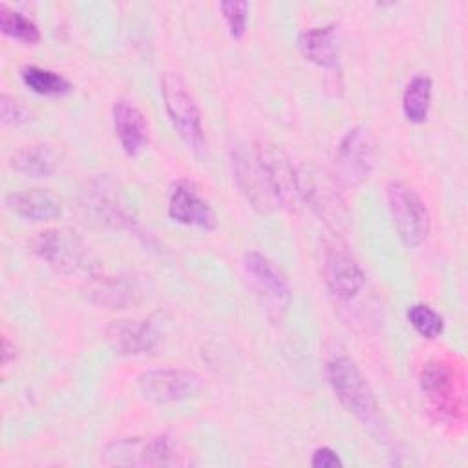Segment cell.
Instances as JSON below:
<instances>
[{
	"instance_id": "6da1fadb",
	"label": "cell",
	"mask_w": 468,
	"mask_h": 468,
	"mask_svg": "<svg viewBox=\"0 0 468 468\" xmlns=\"http://www.w3.org/2000/svg\"><path fill=\"white\" fill-rule=\"evenodd\" d=\"M232 172L247 201L260 212L294 210L302 201L298 170L276 144L254 143L249 148H236Z\"/></svg>"
},
{
	"instance_id": "7a4b0ae2",
	"label": "cell",
	"mask_w": 468,
	"mask_h": 468,
	"mask_svg": "<svg viewBox=\"0 0 468 468\" xmlns=\"http://www.w3.org/2000/svg\"><path fill=\"white\" fill-rule=\"evenodd\" d=\"M29 250L66 276L93 280L101 272L99 260L82 236L71 227H51L37 232V236L29 239Z\"/></svg>"
},
{
	"instance_id": "3957f363",
	"label": "cell",
	"mask_w": 468,
	"mask_h": 468,
	"mask_svg": "<svg viewBox=\"0 0 468 468\" xmlns=\"http://www.w3.org/2000/svg\"><path fill=\"white\" fill-rule=\"evenodd\" d=\"M327 382L338 402L364 426H380V406L356 362L349 356H335L325 366Z\"/></svg>"
},
{
	"instance_id": "277c9868",
	"label": "cell",
	"mask_w": 468,
	"mask_h": 468,
	"mask_svg": "<svg viewBox=\"0 0 468 468\" xmlns=\"http://www.w3.org/2000/svg\"><path fill=\"white\" fill-rule=\"evenodd\" d=\"M161 95L168 119L183 143L194 155L203 157L207 154V137L201 110L185 80L177 73H165L161 79Z\"/></svg>"
},
{
	"instance_id": "5b68a950",
	"label": "cell",
	"mask_w": 468,
	"mask_h": 468,
	"mask_svg": "<svg viewBox=\"0 0 468 468\" xmlns=\"http://www.w3.org/2000/svg\"><path fill=\"white\" fill-rule=\"evenodd\" d=\"M386 199L402 243L410 249L422 245L428 239L431 219L426 203L415 188L404 181H389L386 186Z\"/></svg>"
},
{
	"instance_id": "8992f818",
	"label": "cell",
	"mask_w": 468,
	"mask_h": 468,
	"mask_svg": "<svg viewBox=\"0 0 468 468\" xmlns=\"http://www.w3.org/2000/svg\"><path fill=\"white\" fill-rule=\"evenodd\" d=\"M420 388L439 419L461 422L464 419L463 377L446 360H431L420 373Z\"/></svg>"
},
{
	"instance_id": "52a82bcc",
	"label": "cell",
	"mask_w": 468,
	"mask_h": 468,
	"mask_svg": "<svg viewBox=\"0 0 468 468\" xmlns=\"http://www.w3.org/2000/svg\"><path fill=\"white\" fill-rule=\"evenodd\" d=\"M179 455L168 435L126 437L102 450V463L110 466H170L179 463Z\"/></svg>"
},
{
	"instance_id": "ba28073f",
	"label": "cell",
	"mask_w": 468,
	"mask_h": 468,
	"mask_svg": "<svg viewBox=\"0 0 468 468\" xmlns=\"http://www.w3.org/2000/svg\"><path fill=\"white\" fill-rule=\"evenodd\" d=\"M205 382L196 371L183 367L148 369L137 377L139 393L154 404H172L194 399L201 393Z\"/></svg>"
},
{
	"instance_id": "9c48e42d",
	"label": "cell",
	"mask_w": 468,
	"mask_h": 468,
	"mask_svg": "<svg viewBox=\"0 0 468 468\" xmlns=\"http://www.w3.org/2000/svg\"><path fill=\"white\" fill-rule=\"evenodd\" d=\"M375 159L377 148L369 130L353 126L340 139L335 157V177L344 186H358L369 177Z\"/></svg>"
},
{
	"instance_id": "30bf717a",
	"label": "cell",
	"mask_w": 468,
	"mask_h": 468,
	"mask_svg": "<svg viewBox=\"0 0 468 468\" xmlns=\"http://www.w3.org/2000/svg\"><path fill=\"white\" fill-rule=\"evenodd\" d=\"M322 274L327 289L338 300H353L366 285V272L347 247L338 241H327L322 256Z\"/></svg>"
},
{
	"instance_id": "8fae6325",
	"label": "cell",
	"mask_w": 468,
	"mask_h": 468,
	"mask_svg": "<svg viewBox=\"0 0 468 468\" xmlns=\"http://www.w3.org/2000/svg\"><path fill=\"white\" fill-rule=\"evenodd\" d=\"M243 269L265 309L280 316L291 303V287L282 271L258 250L245 252Z\"/></svg>"
},
{
	"instance_id": "7c38bea8",
	"label": "cell",
	"mask_w": 468,
	"mask_h": 468,
	"mask_svg": "<svg viewBox=\"0 0 468 468\" xmlns=\"http://www.w3.org/2000/svg\"><path fill=\"white\" fill-rule=\"evenodd\" d=\"M298 188L300 199H303L320 218H324L325 223L335 227L346 223L347 212L329 176L314 166H302L298 170Z\"/></svg>"
},
{
	"instance_id": "4fadbf2b",
	"label": "cell",
	"mask_w": 468,
	"mask_h": 468,
	"mask_svg": "<svg viewBox=\"0 0 468 468\" xmlns=\"http://www.w3.org/2000/svg\"><path fill=\"white\" fill-rule=\"evenodd\" d=\"M168 216L188 227L214 230L218 227V214L201 190L188 179H179L168 196Z\"/></svg>"
},
{
	"instance_id": "5bb4252c",
	"label": "cell",
	"mask_w": 468,
	"mask_h": 468,
	"mask_svg": "<svg viewBox=\"0 0 468 468\" xmlns=\"http://www.w3.org/2000/svg\"><path fill=\"white\" fill-rule=\"evenodd\" d=\"M112 121L124 154L137 157L150 143V126L141 108L128 99H117L112 106Z\"/></svg>"
},
{
	"instance_id": "9a60e30c",
	"label": "cell",
	"mask_w": 468,
	"mask_h": 468,
	"mask_svg": "<svg viewBox=\"0 0 468 468\" xmlns=\"http://www.w3.org/2000/svg\"><path fill=\"white\" fill-rule=\"evenodd\" d=\"M159 329L152 318L113 320L108 327V340L121 355L150 353L159 342Z\"/></svg>"
},
{
	"instance_id": "2e32d148",
	"label": "cell",
	"mask_w": 468,
	"mask_h": 468,
	"mask_svg": "<svg viewBox=\"0 0 468 468\" xmlns=\"http://www.w3.org/2000/svg\"><path fill=\"white\" fill-rule=\"evenodd\" d=\"M88 294L93 303L106 309H128L143 300L144 291L135 278L99 274L91 280Z\"/></svg>"
},
{
	"instance_id": "e0dca14e",
	"label": "cell",
	"mask_w": 468,
	"mask_h": 468,
	"mask_svg": "<svg viewBox=\"0 0 468 468\" xmlns=\"http://www.w3.org/2000/svg\"><path fill=\"white\" fill-rule=\"evenodd\" d=\"M5 207L16 216L31 221H51L62 214L60 199L44 188H27L9 192Z\"/></svg>"
},
{
	"instance_id": "ac0fdd59",
	"label": "cell",
	"mask_w": 468,
	"mask_h": 468,
	"mask_svg": "<svg viewBox=\"0 0 468 468\" xmlns=\"http://www.w3.org/2000/svg\"><path fill=\"white\" fill-rule=\"evenodd\" d=\"M296 46L309 62L322 68H335L338 62L336 24H325L300 31Z\"/></svg>"
},
{
	"instance_id": "d6986e66",
	"label": "cell",
	"mask_w": 468,
	"mask_h": 468,
	"mask_svg": "<svg viewBox=\"0 0 468 468\" xmlns=\"http://www.w3.org/2000/svg\"><path fill=\"white\" fill-rule=\"evenodd\" d=\"M58 165L55 150L48 144H31L18 148L9 157V166L27 177H49Z\"/></svg>"
},
{
	"instance_id": "ffe728a7",
	"label": "cell",
	"mask_w": 468,
	"mask_h": 468,
	"mask_svg": "<svg viewBox=\"0 0 468 468\" xmlns=\"http://www.w3.org/2000/svg\"><path fill=\"white\" fill-rule=\"evenodd\" d=\"M431 104V79L428 75H415L402 93V113L413 122L420 124L426 121Z\"/></svg>"
},
{
	"instance_id": "44dd1931",
	"label": "cell",
	"mask_w": 468,
	"mask_h": 468,
	"mask_svg": "<svg viewBox=\"0 0 468 468\" xmlns=\"http://www.w3.org/2000/svg\"><path fill=\"white\" fill-rule=\"evenodd\" d=\"M20 79L26 88L38 95L46 97H58L71 91V84L68 79H64L60 73L35 66L26 64L20 68Z\"/></svg>"
},
{
	"instance_id": "7402d4cb",
	"label": "cell",
	"mask_w": 468,
	"mask_h": 468,
	"mask_svg": "<svg viewBox=\"0 0 468 468\" xmlns=\"http://www.w3.org/2000/svg\"><path fill=\"white\" fill-rule=\"evenodd\" d=\"M0 29L4 35L24 44H37L40 40L37 24L20 11L9 9L5 4L0 5Z\"/></svg>"
},
{
	"instance_id": "603a6c76",
	"label": "cell",
	"mask_w": 468,
	"mask_h": 468,
	"mask_svg": "<svg viewBox=\"0 0 468 468\" xmlns=\"http://www.w3.org/2000/svg\"><path fill=\"white\" fill-rule=\"evenodd\" d=\"M406 318L410 325L424 338L433 340L442 335L444 331V320L442 316L431 309L428 303H413L406 311Z\"/></svg>"
},
{
	"instance_id": "cb8c5ba5",
	"label": "cell",
	"mask_w": 468,
	"mask_h": 468,
	"mask_svg": "<svg viewBox=\"0 0 468 468\" xmlns=\"http://www.w3.org/2000/svg\"><path fill=\"white\" fill-rule=\"evenodd\" d=\"M108 190L110 188L104 183L99 188H95V192L91 196V207L95 208L97 216L102 218L101 221H106V223H112V225L119 227L122 221H126V214H124V210L119 203L115 205V197Z\"/></svg>"
},
{
	"instance_id": "d4e9b609",
	"label": "cell",
	"mask_w": 468,
	"mask_h": 468,
	"mask_svg": "<svg viewBox=\"0 0 468 468\" xmlns=\"http://www.w3.org/2000/svg\"><path fill=\"white\" fill-rule=\"evenodd\" d=\"M223 18L227 22L229 33L232 38H241L247 29V16H249V4L243 0H227L219 4Z\"/></svg>"
},
{
	"instance_id": "484cf974",
	"label": "cell",
	"mask_w": 468,
	"mask_h": 468,
	"mask_svg": "<svg viewBox=\"0 0 468 468\" xmlns=\"http://www.w3.org/2000/svg\"><path fill=\"white\" fill-rule=\"evenodd\" d=\"M0 119L4 126H20L31 119L29 110L15 97L2 93L0 97Z\"/></svg>"
},
{
	"instance_id": "4316f807",
	"label": "cell",
	"mask_w": 468,
	"mask_h": 468,
	"mask_svg": "<svg viewBox=\"0 0 468 468\" xmlns=\"http://www.w3.org/2000/svg\"><path fill=\"white\" fill-rule=\"evenodd\" d=\"M342 464L344 463L338 457V453L329 446H320L313 452V457H311V466L313 468H338Z\"/></svg>"
},
{
	"instance_id": "83f0119b",
	"label": "cell",
	"mask_w": 468,
	"mask_h": 468,
	"mask_svg": "<svg viewBox=\"0 0 468 468\" xmlns=\"http://www.w3.org/2000/svg\"><path fill=\"white\" fill-rule=\"evenodd\" d=\"M15 356H16L15 344H11L7 336H4V340H2V364L7 366L9 362L15 360Z\"/></svg>"
}]
</instances>
